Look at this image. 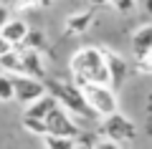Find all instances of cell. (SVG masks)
<instances>
[{"instance_id":"obj_1","label":"cell","mask_w":152,"mask_h":149,"mask_svg":"<svg viewBox=\"0 0 152 149\" xmlns=\"http://www.w3.org/2000/svg\"><path fill=\"white\" fill-rule=\"evenodd\" d=\"M69 68L74 73L76 84L84 81V84H102L109 86V76H107V66H104V56L99 48L86 46V48H79L69 61Z\"/></svg>"},{"instance_id":"obj_2","label":"cell","mask_w":152,"mask_h":149,"mask_svg":"<svg viewBox=\"0 0 152 149\" xmlns=\"http://www.w3.org/2000/svg\"><path fill=\"white\" fill-rule=\"evenodd\" d=\"M43 86H46V94H51L56 101H58V106H66L71 114H79V116H84V119H96V114L89 109V104L84 101L81 91L76 89L74 84L56 81V78H46Z\"/></svg>"},{"instance_id":"obj_3","label":"cell","mask_w":152,"mask_h":149,"mask_svg":"<svg viewBox=\"0 0 152 149\" xmlns=\"http://www.w3.org/2000/svg\"><path fill=\"white\" fill-rule=\"evenodd\" d=\"M74 86L81 91L84 101L89 104V109H91L96 116H109V114L117 111V96H114V91L109 89V86L84 84V81H79V84H74Z\"/></svg>"},{"instance_id":"obj_4","label":"cell","mask_w":152,"mask_h":149,"mask_svg":"<svg viewBox=\"0 0 152 149\" xmlns=\"http://www.w3.org/2000/svg\"><path fill=\"white\" fill-rule=\"evenodd\" d=\"M99 134H104V137H107L109 142H114V144H119V142H134V139H137V126H134L132 119L124 116V114L114 111V114H109V116L102 121Z\"/></svg>"},{"instance_id":"obj_5","label":"cell","mask_w":152,"mask_h":149,"mask_svg":"<svg viewBox=\"0 0 152 149\" xmlns=\"http://www.w3.org/2000/svg\"><path fill=\"white\" fill-rule=\"evenodd\" d=\"M43 124H46V134H51V137H69V139H74V137L81 134L79 124H76L61 106H56L53 111L43 119Z\"/></svg>"},{"instance_id":"obj_6","label":"cell","mask_w":152,"mask_h":149,"mask_svg":"<svg viewBox=\"0 0 152 149\" xmlns=\"http://www.w3.org/2000/svg\"><path fill=\"white\" fill-rule=\"evenodd\" d=\"M43 94H46L43 81L31 78V76H13V101H20L28 106Z\"/></svg>"},{"instance_id":"obj_7","label":"cell","mask_w":152,"mask_h":149,"mask_svg":"<svg viewBox=\"0 0 152 149\" xmlns=\"http://www.w3.org/2000/svg\"><path fill=\"white\" fill-rule=\"evenodd\" d=\"M102 56H104V66H107V76H109V89L114 91L127 78V61L122 56H117L114 51H104V48H102Z\"/></svg>"},{"instance_id":"obj_8","label":"cell","mask_w":152,"mask_h":149,"mask_svg":"<svg viewBox=\"0 0 152 149\" xmlns=\"http://www.w3.org/2000/svg\"><path fill=\"white\" fill-rule=\"evenodd\" d=\"M150 51H152V25H142L132 36V53L137 61H142L150 56Z\"/></svg>"},{"instance_id":"obj_9","label":"cell","mask_w":152,"mask_h":149,"mask_svg":"<svg viewBox=\"0 0 152 149\" xmlns=\"http://www.w3.org/2000/svg\"><path fill=\"white\" fill-rule=\"evenodd\" d=\"M56 106H58V101H56L53 96H51V94H43V96H38L33 104H28L26 119H38V121H43V119L48 116Z\"/></svg>"},{"instance_id":"obj_10","label":"cell","mask_w":152,"mask_h":149,"mask_svg":"<svg viewBox=\"0 0 152 149\" xmlns=\"http://www.w3.org/2000/svg\"><path fill=\"white\" fill-rule=\"evenodd\" d=\"M26 33H28V25L23 20H8L5 25L0 28V38L8 41L10 46H20L23 38H26Z\"/></svg>"},{"instance_id":"obj_11","label":"cell","mask_w":152,"mask_h":149,"mask_svg":"<svg viewBox=\"0 0 152 149\" xmlns=\"http://www.w3.org/2000/svg\"><path fill=\"white\" fill-rule=\"evenodd\" d=\"M91 20H94L91 13H74V15H69L66 23H64L66 36H79V33H84L89 25H91Z\"/></svg>"},{"instance_id":"obj_12","label":"cell","mask_w":152,"mask_h":149,"mask_svg":"<svg viewBox=\"0 0 152 149\" xmlns=\"http://www.w3.org/2000/svg\"><path fill=\"white\" fill-rule=\"evenodd\" d=\"M43 43H46L43 31H28L26 38H23V43H20V48H28V51H41Z\"/></svg>"},{"instance_id":"obj_13","label":"cell","mask_w":152,"mask_h":149,"mask_svg":"<svg viewBox=\"0 0 152 149\" xmlns=\"http://www.w3.org/2000/svg\"><path fill=\"white\" fill-rule=\"evenodd\" d=\"M43 144H46V149H71V147H74V139H69V137H51V134H46Z\"/></svg>"},{"instance_id":"obj_14","label":"cell","mask_w":152,"mask_h":149,"mask_svg":"<svg viewBox=\"0 0 152 149\" xmlns=\"http://www.w3.org/2000/svg\"><path fill=\"white\" fill-rule=\"evenodd\" d=\"M0 101H13V76L0 73Z\"/></svg>"},{"instance_id":"obj_15","label":"cell","mask_w":152,"mask_h":149,"mask_svg":"<svg viewBox=\"0 0 152 149\" xmlns=\"http://www.w3.org/2000/svg\"><path fill=\"white\" fill-rule=\"evenodd\" d=\"M23 129L38 134V137H46V124L38 121V119H26V116H23Z\"/></svg>"},{"instance_id":"obj_16","label":"cell","mask_w":152,"mask_h":149,"mask_svg":"<svg viewBox=\"0 0 152 149\" xmlns=\"http://www.w3.org/2000/svg\"><path fill=\"white\" fill-rule=\"evenodd\" d=\"M94 137H89V134H79V137H74V147L71 149H94Z\"/></svg>"},{"instance_id":"obj_17","label":"cell","mask_w":152,"mask_h":149,"mask_svg":"<svg viewBox=\"0 0 152 149\" xmlns=\"http://www.w3.org/2000/svg\"><path fill=\"white\" fill-rule=\"evenodd\" d=\"M117 10H122V13H129L132 8H134V0H109Z\"/></svg>"},{"instance_id":"obj_18","label":"cell","mask_w":152,"mask_h":149,"mask_svg":"<svg viewBox=\"0 0 152 149\" xmlns=\"http://www.w3.org/2000/svg\"><path fill=\"white\" fill-rule=\"evenodd\" d=\"M94 149H119V144H114V142H99V144H94Z\"/></svg>"},{"instance_id":"obj_19","label":"cell","mask_w":152,"mask_h":149,"mask_svg":"<svg viewBox=\"0 0 152 149\" xmlns=\"http://www.w3.org/2000/svg\"><path fill=\"white\" fill-rule=\"evenodd\" d=\"M8 15H10V13H8V8H5V5H0V28H3L8 20H10Z\"/></svg>"},{"instance_id":"obj_20","label":"cell","mask_w":152,"mask_h":149,"mask_svg":"<svg viewBox=\"0 0 152 149\" xmlns=\"http://www.w3.org/2000/svg\"><path fill=\"white\" fill-rule=\"evenodd\" d=\"M10 48H13L10 43H8V41H3V38H0V56H5L8 51H10Z\"/></svg>"},{"instance_id":"obj_21","label":"cell","mask_w":152,"mask_h":149,"mask_svg":"<svg viewBox=\"0 0 152 149\" xmlns=\"http://www.w3.org/2000/svg\"><path fill=\"white\" fill-rule=\"evenodd\" d=\"M89 3H91V5H107L109 0H89Z\"/></svg>"},{"instance_id":"obj_22","label":"cell","mask_w":152,"mask_h":149,"mask_svg":"<svg viewBox=\"0 0 152 149\" xmlns=\"http://www.w3.org/2000/svg\"><path fill=\"white\" fill-rule=\"evenodd\" d=\"M145 8H147V13L152 15V0H145Z\"/></svg>"},{"instance_id":"obj_23","label":"cell","mask_w":152,"mask_h":149,"mask_svg":"<svg viewBox=\"0 0 152 149\" xmlns=\"http://www.w3.org/2000/svg\"><path fill=\"white\" fill-rule=\"evenodd\" d=\"M147 58H152V51H150V56H147Z\"/></svg>"}]
</instances>
